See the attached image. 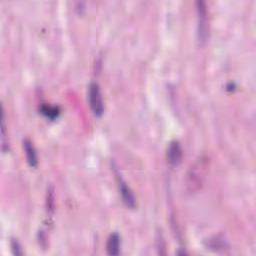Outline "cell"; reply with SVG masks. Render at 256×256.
<instances>
[{"label":"cell","mask_w":256,"mask_h":256,"mask_svg":"<svg viewBox=\"0 0 256 256\" xmlns=\"http://www.w3.org/2000/svg\"><path fill=\"white\" fill-rule=\"evenodd\" d=\"M42 113L44 115H46L47 117L53 119L55 117H57V115L59 114V110L57 109V107H51V106H43L42 107Z\"/></svg>","instance_id":"ba28073f"},{"label":"cell","mask_w":256,"mask_h":256,"mask_svg":"<svg viewBox=\"0 0 256 256\" xmlns=\"http://www.w3.org/2000/svg\"><path fill=\"white\" fill-rule=\"evenodd\" d=\"M6 126H5V116L3 106H1V142H2V150L6 152L8 150V140H6Z\"/></svg>","instance_id":"52a82bcc"},{"label":"cell","mask_w":256,"mask_h":256,"mask_svg":"<svg viewBox=\"0 0 256 256\" xmlns=\"http://www.w3.org/2000/svg\"><path fill=\"white\" fill-rule=\"evenodd\" d=\"M88 99H89V105L93 114L96 117L102 116V114L104 112V103H103V98H102L100 86L97 82L92 81L89 84Z\"/></svg>","instance_id":"7a4b0ae2"},{"label":"cell","mask_w":256,"mask_h":256,"mask_svg":"<svg viewBox=\"0 0 256 256\" xmlns=\"http://www.w3.org/2000/svg\"><path fill=\"white\" fill-rule=\"evenodd\" d=\"M116 172V178L118 181V187H119V191L121 194V198L123 200V202L125 203V205L129 208H135L136 205V201H135V197L134 194L132 192V190L129 188V186L127 185V183L123 180V178L119 175V173L115 170Z\"/></svg>","instance_id":"3957f363"},{"label":"cell","mask_w":256,"mask_h":256,"mask_svg":"<svg viewBox=\"0 0 256 256\" xmlns=\"http://www.w3.org/2000/svg\"><path fill=\"white\" fill-rule=\"evenodd\" d=\"M23 149L25 151V155H26V159L28 164L31 167H36L38 164V157L36 150L33 146V143L29 139L23 140Z\"/></svg>","instance_id":"5b68a950"},{"label":"cell","mask_w":256,"mask_h":256,"mask_svg":"<svg viewBox=\"0 0 256 256\" xmlns=\"http://www.w3.org/2000/svg\"><path fill=\"white\" fill-rule=\"evenodd\" d=\"M183 156V152L180 143L177 140H173L169 143L167 148V160L170 165L177 166L181 162Z\"/></svg>","instance_id":"277c9868"},{"label":"cell","mask_w":256,"mask_h":256,"mask_svg":"<svg viewBox=\"0 0 256 256\" xmlns=\"http://www.w3.org/2000/svg\"><path fill=\"white\" fill-rule=\"evenodd\" d=\"M196 10H197V40L200 45H203L206 42L209 31L208 24V14L206 4L202 0L196 1Z\"/></svg>","instance_id":"6da1fadb"},{"label":"cell","mask_w":256,"mask_h":256,"mask_svg":"<svg viewBox=\"0 0 256 256\" xmlns=\"http://www.w3.org/2000/svg\"><path fill=\"white\" fill-rule=\"evenodd\" d=\"M106 249L109 255L120 254V236L117 233L110 234V236L107 239Z\"/></svg>","instance_id":"8992f818"}]
</instances>
